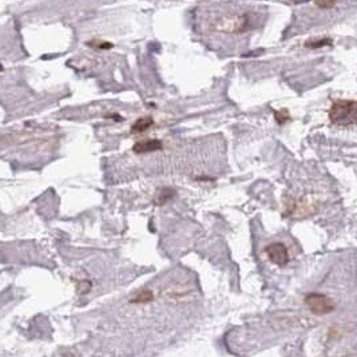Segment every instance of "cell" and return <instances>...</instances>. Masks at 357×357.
Instances as JSON below:
<instances>
[{"label":"cell","instance_id":"2","mask_svg":"<svg viewBox=\"0 0 357 357\" xmlns=\"http://www.w3.org/2000/svg\"><path fill=\"white\" fill-rule=\"evenodd\" d=\"M328 115L335 126H355L357 124V101L337 99L332 103Z\"/></svg>","mask_w":357,"mask_h":357},{"label":"cell","instance_id":"9","mask_svg":"<svg viewBox=\"0 0 357 357\" xmlns=\"http://www.w3.org/2000/svg\"><path fill=\"white\" fill-rule=\"evenodd\" d=\"M332 40L331 39H323V40H317V42H308L306 43V47H312V48H319V47L323 46H331Z\"/></svg>","mask_w":357,"mask_h":357},{"label":"cell","instance_id":"5","mask_svg":"<svg viewBox=\"0 0 357 357\" xmlns=\"http://www.w3.org/2000/svg\"><path fill=\"white\" fill-rule=\"evenodd\" d=\"M163 145L159 139H146L142 140V142H138L134 145L132 150L135 153L139 154H145V153H154V151H158V150H162Z\"/></svg>","mask_w":357,"mask_h":357},{"label":"cell","instance_id":"1","mask_svg":"<svg viewBox=\"0 0 357 357\" xmlns=\"http://www.w3.org/2000/svg\"><path fill=\"white\" fill-rule=\"evenodd\" d=\"M208 27L220 34L241 35L254 26V17L251 12H239L238 9H226L216 13L214 19L209 17Z\"/></svg>","mask_w":357,"mask_h":357},{"label":"cell","instance_id":"6","mask_svg":"<svg viewBox=\"0 0 357 357\" xmlns=\"http://www.w3.org/2000/svg\"><path fill=\"white\" fill-rule=\"evenodd\" d=\"M154 124V120L151 117H143L136 120L135 123L132 124L131 132L132 134H140V132L146 131L147 128H150Z\"/></svg>","mask_w":357,"mask_h":357},{"label":"cell","instance_id":"4","mask_svg":"<svg viewBox=\"0 0 357 357\" xmlns=\"http://www.w3.org/2000/svg\"><path fill=\"white\" fill-rule=\"evenodd\" d=\"M265 253L268 255V258L270 259V262H273L277 266H281V268L288 265L290 259L288 247L281 242H273L268 245L265 249Z\"/></svg>","mask_w":357,"mask_h":357},{"label":"cell","instance_id":"8","mask_svg":"<svg viewBox=\"0 0 357 357\" xmlns=\"http://www.w3.org/2000/svg\"><path fill=\"white\" fill-rule=\"evenodd\" d=\"M173 196H174V190H171L170 187H165V189H162L161 193L158 194L157 204H159V205L166 204V202L170 200Z\"/></svg>","mask_w":357,"mask_h":357},{"label":"cell","instance_id":"3","mask_svg":"<svg viewBox=\"0 0 357 357\" xmlns=\"http://www.w3.org/2000/svg\"><path fill=\"white\" fill-rule=\"evenodd\" d=\"M305 304L309 311L315 315H328L335 309V304L331 298L321 293H309L305 296Z\"/></svg>","mask_w":357,"mask_h":357},{"label":"cell","instance_id":"10","mask_svg":"<svg viewBox=\"0 0 357 357\" xmlns=\"http://www.w3.org/2000/svg\"><path fill=\"white\" fill-rule=\"evenodd\" d=\"M316 7H319L321 9H331L333 7H336V1H315Z\"/></svg>","mask_w":357,"mask_h":357},{"label":"cell","instance_id":"7","mask_svg":"<svg viewBox=\"0 0 357 357\" xmlns=\"http://www.w3.org/2000/svg\"><path fill=\"white\" fill-rule=\"evenodd\" d=\"M154 300V293L150 289H142L139 293L135 294V297L132 298V304H147Z\"/></svg>","mask_w":357,"mask_h":357},{"label":"cell","instance_id":"11","mask_svg":"<svg viewBox=\"0 0 357 357\" xmlns=\"http://www.w3.org/2000/svg\"><path fill=\"white\" fill-rule=\"evenodd\" d=\"M276 119L278 123L284 124L286 120H289V114H288V111L282 110V111H278V113H276Z\"/></svg>","mask_w":357,"mask_h":357}]
</instances>
